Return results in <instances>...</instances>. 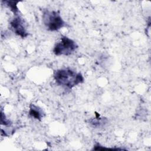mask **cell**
<instances>
[{"label":"cell","mask_w":151,"mask_h":151,"mask_svg":"<svg viewBox=\"0 0 151 151\" xmlns=\"http://www.w3.org/2000/svg\"><path fill=\"white\" fill-rule=\"evenodd\" d=\"M54 79L58 86L71 89L84 82L81 73H77L69 68H60L54 71Z\"/></svg>","instance_id":"obj_1"},{"label":"cell","mask_w":151,"mask_h":151,"mask_svg":"<svg viewBox=\"0 0 151 151\" xmlns=\"http://www.w3.org/2000/svg\"><path fill=\"white\" fill-rule=\"evenodd\" d=\"M93 150H121V149L119 148H108V147H104L103 146H101L99 143H96L93 149Z\"/></svg>","instance_id":"obj_9"},{"label":"cell","mask_w":151,"mask_h":151,"mask_svg":"<svg viewBox=\"0 0 151 151\" xmlns=\"http://www.w3.org/2000/svg\"><path fill=\"white\" fill-rule=\"evenodd\" d=\"M77 48L78 45L74 40L66 36H63L60 38V40L55 44L52 52L57 56H68L72 54Z\"/></svg>","instance_id":"obj_3"},{"label":"cell","mask_w":151,"mask_h":151,"mask_svg":"<svg viewBox=\"0 0 151 151\" xmlns=\"http://www.w3.org/2000/svg\"><path fill=\"white\" fill-rule=\"evenodd\" d=\"M1 125H4L5 126H9L11 124V121L6 118L2 110H1Z\"/></svg>","instance_id":"obj_8"},{"label":"cell","mask_w":151,"mask_h":151,"mask_svg":"<svg viewBox=\"0 0 151 151\" xmlns=\"http://www.w3.org/2000/svg\"><path fill=\"white\" fill-rule=\"evenodd\" d=\"M42 19L44 25L50 31H58L65 24L59 11L45 9L43 11Z\"/></svg>","instance_id":"obj_2"},{"label":"cell","mask_w":151,"mask_h":151,"mask_svg":"<svg viewBox=\"0 0 151 151\" xmlns=\"http://www.w3.org/2000/svg\"><path fill=\"white\" fill-rule=\"evenodd\" d=\"M107 122V119L105 117H100V114L96 113V116L89 120V123L94 127H100L104 126Z\"/></svg>","instance_id":"obj_6"},{"label":"cell","mask_w":151,"mask_h":151,"mask_svg":"<svg viewBox=\"0 0 151 151\" xmlns=\"http://www.w3.org/2000/svg\"><path fill=\"white\" fill-rule=\"evenodd\" d=\"M19 1H2V3H4L7 7L12 11L15 15H18L19 13V9L17 7V4Z\"/></svg>","instance_id":"obj_7"},{"label":"cell","mask_w":151,"mask_h":151,"mask_svg":"<svg viewBox=\"0 0 151 151\" xmlns=\"http://www.w3.org/2000/svg\"><path fill=\"white\" fill-rule=\"evenodd\" d=\"M28 114L31 117L39 121H41L44 116V113L42 109L34 104H30Z\"/></svg>","instance_id":"obj_5"},{"label":"cell","mask_w":151,"mask_h":151,"mask_svg":"<svg viewBox=\"0 0 151 151\" xmlns=\"http://www.w3.org/2000/svg\"><path fill=\"white\" fill-rule=\"evenodd\" d=\"M9 22L10 28L11 30L18 36L22 38H26L28 35L24 19L19 15H15Z\"/></svg>","instance_id":"obj_4"}]
</instances>
